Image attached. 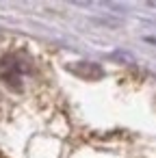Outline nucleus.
<instances>
[{"label":"nucleus","mask_w":156,"mask_h":158,"mask_svg":"<svg viewBox=\"0 0 156 158\" xmlns=\"http://www.w3.org/2000/svg\"><path fill=\"white\" fill-rule=\"evenodd\" d=\"M33 67L28 63V59L24 54H18V52H11L7 56H2V61H0V80H2L9 89H22L26 78L31 76Z\"/></svg>","instance_id":"nucleus-1"}]
</instances>
